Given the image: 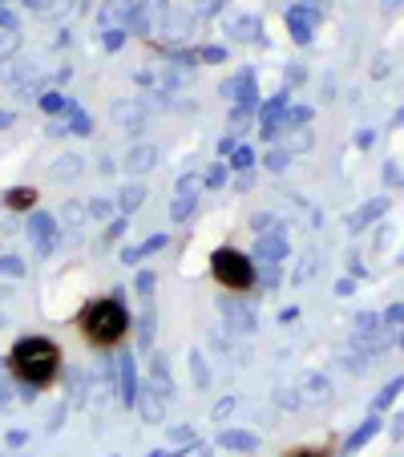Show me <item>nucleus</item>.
<instances>
[{"label": "nucleus", "instance_id": "nucleus-32", "mask_svg": "<svg viewBox=\"0 0 404 457\" xmlns=\"http://www.w3.org/2000/svg\"><path fill=\"white\" fill-rule=\"evenodd\" d=\"M190 376H195L198 388L210 385V369H207V357H202V352H190Z\"/></svg>", "mask_w": 404, "mask_h": 457}, {"label": "nucleus", "instance_id": "nucleus-41", "mask_svg": "<svg viewBox=\"0 0 404 457\" xmlns=\"http://www.w3.org/2000/svg\"><path fill=\"white\" fill-rule=\"evenodd\" d=\"M223 4L226 0H190V13L195 16H214V13H223Z\"/></svg>", "mask_w": 404, "mask_h": 457}, {"label": "nucleus", "instance_id": "nucleus-44", "mask_svg": "<svg viewBox=\"0 0 404 457\" xmlns=\"http://www.w3.org/2000/svg\"><path fill=\"white\" fill-rule=\"evenodd\" d=\"M16 45H21V37H16V33H4V37H0V61H4V57H13V53H16Z\"/></svg>", "mask_w": 404, "mask_h": 457}, {"label": "nucleus", "instance_id": "nucleus-11", "mask_svg": "<svg viewBox=\"0 0 404 457\" xmlns=\"http://www.w3.org/2000/svg\"><path fill=\"white\" fill-rule=\"evenodd\" d=\"M110 117H113V126H122V129H129V134H138V129L146 126V105H142V101L122 98V101H113Z\"/></svg>", "mask_w": 404, "mask_h": 457}, {"label": "nucleus", "instance_id": "nucleus-31", "mask_svg": "<svg viewBox=\"0 0 404 457\" xmlns=\"http://www.w3.org/2000/svg\"><path fill=\"white\" fill-rule=\"evenodd\" d=\"M376 429H380V417H368V421H364V425L348 437V449H360V445L368 441V437H376Z\"/></svg>", "mask_w": 404, "mask_h": 457}, {"label": "nucleus", "instance_id": "nucleus-58", "mask_svg": "<svg viewBox=\"0 0 404 457\" xmlns=\"http://www.w3.org/2000/svg\"><path fill=\"white\" fill-rule=\"evenodd\" d=\"M299 4H316V0H299Z\"/></svg>", "mask_w": 404, "mask_h": 457}, {"label": "nucleus", "instance_id": "nucleus-38", "mask_svg": "<svg viewBox=\"0 0 404 457\" xmlns=\"http://www.w3.org/2000/svg\"><path fill=\"white\" fill-rule=\"evenodd\" d=\"M400 388H404V376H396L392 385H384V388H380V397H376V413H380V409H388L392 400H396V393H400Z\"/></svg>", "mask_w": 404, "mask_h": 457}, {"label": "nucleus", "instance_id": "nucleus-42", "mask_svg": "<svg viewBox=\"0 0 404 457\" xmlns=\"http://www.w3.org/2000/svg\"><path fill=\"white\" fill-rule=\"evenodd\" d=\"M287 162H292V154H287V150H271V154L263 158V166L271 174H279V170H287Z\"/></svg>", "mask_w": 404, "mask_h": 457}, {"label": "nucleus", "instance_id": "nucleus-29", "mask_svg": "<svg viewBox=\"0 0 404 457\" xmlns=\"http://www.w3.org/2000/svg\"><path fill=\"white\" fill-rule=\"evenodd\" d=\"M174 190H178V199H198V190H202V174L186 170L178 178V186H174Z\"/></svg>", "mask_w": 404, "mask_h": 457}, {"label": "nucleus", "instance_id": "nucleus-30", "mask_svg": "<svg viewBox=\"0 0 404 457\" xmlns=\"http://www.w3.org/2000/svg\"><path fill=\"white\" fill-rule=\"evenodd\" d=\"M380 324H384V316H376V312H360L352 328H356V336H376Z\"/></svg>", "mask_w": 404, "mask_h": 457}, {"label": "nucleus", "instance_id": "nucleus-49", "mask_svg": "<svg viewBox=\"0 0 404 457\" xmlns=\"http://www.w3.org/2000/svg\"><path fill=\"white\" fill-rule=\"evenodd\" d=\"M299 81H304V69H299V65H292V69H287V86H299Z\"/></svg>", "mask_w": 404, "mask_h": 457}, {"label": "nucleus", "instance_id": "nucleus-1", "mask_svg": "<svg viewBox=\"0 0 404 457\" xmlns=\"http://www.w3.org/2000/svg\"><path fill=\"white\" fill-rule=\"evenodd\" d=\"M77 332L98 352L122 348L129 340V332H134V316H129L122 291H110V296H98V300L85 303L81 312H77Z\"/></svg>", "mask_w": 404, "mask_h": 457}, {"label": "nucleus", "instance_id": "nucleus-40", "mask_svg": "<svg viewBox=\"0 0 404 457\" xmlns=\"http://www.w3.org/2000/svg\"><path fill=\"white\" fill-rule=\"evenodd\" d=\"M126 37H129L126 29H105V33H101V45H105V53H117V49L126 45Z\"/></svg>", "mask_w": 404, "mask_h": 457}, {"label": "nucleus", "instance_id": "nucleus-48", "mask_svg": "<svg viewBox=\"0 0 404 457\" xmlns=\"http://www.w3.org/2000/svg\"><path fill=\"white\" fill-rule=\"evenodd\" d=\"M69 129H65V122H49V138H65Z\"/></svg>", "mask_w": 404, "mask_h": 457}, {"label": "nucleus", "instance_id": "nucleus-3", "mask_svg": "<svg viewBox=\"0 0 404 457\" xmlns=\"http://www.w3.org/2000/svg\"><path fill=\"white\" fill-rule=\"evenodd\" d=\"M210 275H214V284L238 296V291H251L255 287V259L247 251H238V247H214V255H210Z\"/></svg>", "mask_w": 404, "mask_h": 457}, {"label": "nucleus", "instance_id": "nucleus-47", "mask_svg": "<svg viewBox=\"0 0 404 457\" xmlns=\"http://www.w3.org/2000/svg\"><path fill=\"white\" fill-rule=\"evenodd\" d=\"M283 457H332V453H328V449H307L304 445V449H287Z\"/></svg>", "mask_w": 404, "mask_h": 457}, {"label": "nucleus", "instance_id": "nucleus-21", "mask_svg": "<svg viewBox=\"0 0 404 457\" xmlns=\"http://www.w3.org/2000/svg\"><path fill=\"white\" fill-rule=\"evenodd\" d=\"M142 202H146V186L142 183H126L122 190H117V214H134V211H142Z\"/></svg>", "mask_w": 404, "mask_h": 457}, {"label": "nucleus", "instance_id": "nucleus-2", "mask_svg": "<svg viewBox=\"0 0 404 457\" xmlns=\"http://www.w3.org/2000/svg\"><path fill=\"white\" fill-rule=\"evenodd\" d=\"M8 372H13L16 381L28 388V397H37L41 388H49L61 376V344L49 340V336H21V340L8 348Z\"/></svg>", "mask_w": 404, "mask_h": 457}, {"label": "nucleus", "instance_id": "nucleus-43", "mask_svg": "<svg viewBox=\"0 0 404 457\" xmlns=\"http://www.w3.org/2000/svg\"><path fill=\"white\" fill-rule=\"evenodd\" d=\"M384 328H404V303H392L384 312Z\"/></svg>", "mask_w": 404, "mask_h": 457}, {"label": "nucleus", "instance_id": "nucleus-39", "mask_svg": "<svg viewBox=\"0 0 404 457\" xmlns=\"http://www.w3.org/2000/svg\"><path fill=\"white\" fill-rule=\"evenodd\" d=\"M134 287H138V296H146V300H154V287H158V272H138V279H134Z\"/></svg>", "mask_w": 404, "mask_h": 457}, {"label": "nucleus", "instance_id": "nucleus-36", "mask_svg": "<svg viewBox=\"0 0 404 457\" xmlns=\"http://www.w3.org/2000/svg\"><path fill=\"white\" fill-rule=\"evenodd\" d=\"M89 219L110 223V219H113V202H110V199H89Z\"/></svg>", "mask_w": 404, "mask_h": 457}, {"label": "nucleus", "instance_id": "nucleus-18", "mask_svg": "<svg viewBox=\"0 0 404 457\" xmlns=\"http://www.w3.org/2000/svg\"><path fill=\"white\" fill-rule=\"evenodd\" d=\"M65 129H69L73 138H93V122H89V114H85L73 98H69V105H65Z\"/></svg>", "mask_w": 404, "mask_h": 457}, {"label": "nucleus", "instance_id": "nucleus-9", "mask_svg": "<svg viewBox=\"0 0 404 457\" xmlns=\"http://www.w3.org/2000/svg\"><path fill=\"white\" fill-rule=\"evenodd\" d=\"M158 162H162V150L154 142H134L126 150V158H122V166H126L129 174H150Z\"/></svg>", "mask_w": 404, "mask_h": 457}, {"label": "nucleus", "instance_id": "nucleus-57", "mask_svg": "<svg viewBox=\"0 0 404 457\" xmlns=\"http://www.w3.org/2000/svg\"><path fill=\"white\" fill-rule=\"evenodd\" d=\"M396 4H400V0H384V8H396Z\"/></svg>", "mask_w": 404, "mask_h": 457}, {"label": "nucleus", "instance_id": "nucleus-28", "mask_svg": "<svg viewBox=\"0 0 404 457\" xmlns=\"http://www.w3.org/2000/svg\"><path fill=\"white\" fill-rule=\"evenodd\" d=\"M0 275H4V279H25L28 263L21 255H0Z\"/></svg>", "mask_w": 404, "mask_h": 457}, {"label": "nucleus", "instance_id": "nucleus-60", "mask_svg": "<svg viewBox=\"0 0 404 457\" xmlns=\"http://www.w3.org/2000/svg\"><path fill=\"white\" fill-rule=\"evenodd\" d=\"M400 263H404V255H400Z\"/></svg>", "mask_w": 404, "mask_h": 457}, {"label": "nucleus", "instance_id": "nucleus-51", "mask_svg": "<svg viewBox=\"0 0 404 457\" xmlns=\"http://www.w3.org/2000/svg\"><path fill=\"white\" fill-rule=\"evenodd\" d=\"M384 73H388V61L376 57V61H372V77H384Z\"/></svg>", "mask_w": 404, "mask_h": 457}, {"label": "nucleus", "instance_id": "nucleus-19", "mask_svg": "<svg viewBox=\"0 0 404 457\" xmlns=\"http://www.w3.org/2000/svg\"><path fill=\"white\" fill-rule=\"evenodd\" d=\"M150 385L158 388V393H174V381H170V360H166V352H154L150 357Z\"/></svg>", "mask_w": 404, "mask_h": 457}, {"label": "nucleus", "instance_id": "nucleus-16", "mask_svg": "<svg viewBox=\"0 0 404 457\" xmlns=\"http://www.w3.org/2000/svg\"><path fill=\"white\" fill-rule=\"evenodd\" d=\"M226 33H231L235 41L255 45V41H263V21H259V16H231V21H226Z\"/></svg>", "mask_w": 404, "mask_h": 457}, {"label": "nucleus", "instance_id": "nucleus-24", "mask_svg": "<svg viewBox=\"0 0 404 457\" xmlns=\"http://www.w3.org/2000/svg\"><path fill=\"white\" fill-rule=\"evenodd\" d=\"M138 409L146 413V421H162V393H158L154 385H146L138 393Z\"/></svg>", "mask_w": 404, "mask_h": 457}, {"label": "nucleus", "instance_id": "nucleus-26", "mask_svg": "<svg viewBox=\"0 0 404 457\" xmlns=\"http://www.w3.org/2000/svg\"><path fill=\"white\" fill-rule=\"evenodd\" d=\"M61 214H65V227H81V223H85V219H89V202H77V199H65V211H61Z\"/></svg>", "mask_w": 404, "mask_h": 457}, {"label": "nucleus", "instance_id": "nucleus-55", "mask_svg": "<svg viewBox=\"0 0 404 457\" xmlns=\"http://www.w3.org/2000/svg\"><path fill=\"white\" fill-rule=\"evenodd\" d=\"M4 300H13V287H8V284H0V303H4Z\"/></svg>", "mask_w": 404, "mask_h": 457}, {"label": "nucleus", "instance_id": "nucleus-54", "mask_svg": "<svg viewBox=\"0 0 404 457\" xmlns=\"http://www.w3.org/2000/svg\"><path fill=\"white\" fill-rule=\"evenodd\" d=\"M295 316H299V312H295V308H283V312H279V324H292Z\"/></svg>", "mask_w": 404, "mask_h": 457}, {"label": "nucleus", "instance_id": "nucleus-4", "mask_svg": "<svg viewBox=\"0 0 404 457\" xmlns=\"http://www.w3.org/2000/svg\"><path fill=\"white\" fill-rule=\"evenodd\" d=\"M28 239L37 247V255H53L57 251V239H61V231H57V219L49 211H33L28 214Z\"/></svg>", "mask_w": 404, "mask_h": 457}, {"label": "nucleus", "instance_id": "nucleus-23", "mask_svg": "<svg viewBox=\"0 0 404 457\" xmlns=\"http://www.w3.org/2000/svg\"><path fill=\"white\" fill-rule=\"evenodd\" d=\"M384 211H388V199H372V202H364L360 211H356V214L348 219V223H352V231H364L368 223H376V219H380Z\"/></svg>", "mask_w": 404, "mask_h": 457}, {"label": "nucleus", "instance_id": "nucleus-15", "mask_svg": "<svg viewBox=\"0 0 404 457\" xmlns=\"http://www.w3.org/2000/svg\"><path fill=\"white\" fill-rule=\"evenodd\" d=\"M81 174H85L81 154H61V158H53V166H49V178H53V183H77Z\"/></svg>", "mask_w": 404, "mask_h": 457}, {"label": "nucleus", "instance_id": "nucleus-37", "mask_svg": "<svg viewBox=\"0 0 404 457\" xmlns=\"http://www.w3.org/2000/svg\"><path fill=\"white\" fill-rule=\"evenodd\" d=\"M198 61H202V65H223L226 49L223 45H202V49H198Z\"/></svg>", "mask_w": 404, "mask_h": 457}, {"label": "nucleus", "instance_id": "nucleus-5", "mask_svg": "<svg viewBox=\"0 0 404 457\" xmlns=\"http://www.w3.org/2000/svg\"><path fill=\"white\" fill-rule=\"evenodd\" d=\"M316 21H320V8H316V4H292V8H287V29H292V37L299 45H311Z\"/></svg>", "mask_w": 404, "mask_h": 457}, {"label": "nucleus", "instance_id": "nucleus-20", "mask_svg": "<svg viewBox=\"0 0 404 457\" xmlns=\"http://www.w3.org/2000/svg\"><path fill=\"white\" fill-rule=\"evenodd\" d=\"M219 445L223 449H238V453H251V449H259V437L247 433V429H223L219 433Z\"/></svg>", "mask_w": 404, "mask_h": 457}, {"label": "nucleus", "instance_id": "nucleus-52", "mask_svg": "<svg viewBox=\"0 0 404 457\" xmlns=\"http://www.w3.org/2000/svg\"><path fill=\"white\" fill-rule=\"evenodd\" d=\"M231 405H235L231 397H226V400H219V405H214V417H226V413H231Z\"/></svg>", "mask_w": 404, "mask_h": 457}, {"label": "nucleus", "instance_id": "nucleus-27", "mask_svg": "<svg viewBox=\"0 0 404 457\" xmlns=\"http://www.w3.org/2000/svg\"><path fill=\"white\" fill-rule=\"evenodd\" d=\"M226 166H231V170H238V174H251L255 170V150H251V146H238L235 154L226 158Z\"/></svg>", "mask_w": 404, "mask_h": 457}, {"label": "nucleus", "instance_id": "nucleus-8", "mask_svg": "<svg viewBox=\"0 0 404 457\" xmlns=\"http://www.w3.org/2000/svg\"><path fill=\"white\" fill-rule=\"evenodd\" d=\"M255 263H283L287 259V235H283V227L267 231V235H259L255 239Z\"/></svg>", "mask_w": 404, "mask_h": 457}, {"label": "nucleus", "instance_id": "nucleus-6", "mask_svg": "<svg viewBox=\"0 0 404 457\" xmlns=\"http://www.w3.org/2000/svg\"><path fill=\"white\" fill-rule=\"evenodd\" d=\"M142 8H146V0H105V8L98 13V25H105V29H126Z\"/></svg>", "mask_w": 404, "mask_h": 457}, {"label": "nucleus", "instance_id": "nucleus-12", "mask_svg": "<svg viewBox=\"0 0 404 457\" xmlns=\"http://www.w3.org/2000/svg\"><path fill=\"white\" fill-rule=\"evenodd\" d=\"M0 199H4V207H8V211H16V214H33V211H37V199H41V190H37V186H8V190H4Z\"/></svg>", "mask_w": 404, "mask_h": 457}, {"label": "nucleus", "instance_id": "nucleus-34", "mask_svg": "<svg viewBox=\"0 0 404 457\" xmlns=\"http://www.w3.org/2000/svg\"><path fill=\"white\" fill-rule=\"evenodd\" d=\"M226 174H231V166H226V162H214L207 170V178H202V186H207V190H219V186H226Z\"/></svg>", "mask_w": 404, "mask_h": 457}, {"label": "nucleus", "instance_id": "nucleus-45", "mask_svg": "<svg viewBox=\"0 0 404 457\" xmlns=\"http://www.w3.org/2000/svg\"><path fill=\"white\" fill-rule=\"evenodd\" d=\"M0 29H4V33H16V29H21L16 13H13V8H4V4H0Z\"/></svg>", "mask_w": 404, "mask_h": 457}, {"label": "nucleus", "instance_id": "nucleus-25", "mask_svg": "<svg viewBox=\"0 0 404 457\" xmlns=\"http://www.w3.org/2000/svg\"><path fill=\"white\" fill-rule=\"evenodd\" d=\"M37 105H41L49 117H65V105H69V98H65V93H57V89H45L41 98H37Z\"/></svg>", "mask_w": 404, "mask_h": 457}, {"label": "nucleus", "instance_id": "nucleus-46", "mask_svg": "<svg viewBox=\"0 0 404 457\" xmlns=\"http://www.w3.org/2000/svg\"><path fill=\"white\" fill-rule=\"evenodd\" d=\"M235 150H238V138H235V134H226V138H219V154H223V158H231Z\"/></svg>", "mask_w": 404, "mask_h": 457}, {"label": "nucleus", "instance_id": "nucleus-7", "mask_svg": "<svg viewBox=\"0 0 404 457\" xmlns=\"http://www.w3.org/2000/svg\"><path fill=\"white\" fill-rule=\"evenodd\" d=\"M219 312H223V320H226V328H235V332H255V308L251 303H243L238 296H223L219 300Z\"/></svg>", "mask_w": 404, "mask_h": 457}, {"label": "nucleus", "instance_id": "nucleus-13", "mask_svg": "<svg viewBox=\"0 0 404 457\" xmlns=\"http://www.w3.org/2000/svg\"><path fill=\"white\" fill-rule=\"evenodd\" d=\"M166 247H170V235H166V231H158V235H150L146 243L126 247V251H122V263H126V267H134V263H142V259L158 255V251H166Z\"/></svg>", "mask_w": 404, "mask_h": 457}, {"label": "nucleus", "instance_id": "nucleus-59", "mask_svg": "<svg viewBox=\"0 0 404 457\" xmlns=\"http://www.w3.org/2000/svg\"><path fill=\"white\" fill-rule=\"evenodd\" d=\"M0 328H4V316H0Z\"/></svg>", "mask_w": 404, "mask_h": 457}, {"label": "nucleus", "instance_id": "nucleus-17", "mask_svg": "<svg viewBox=\"0 0 404 457\" xmlns=\"http://www.w3.org/2000/svg\"><path fill=\"white\" fill-rule=\"evenodd\" d=\"M162 37H174V41H182V37H190V29H195V13H170V8H162Z\"/></svg>", "mask_w": 404, "mask_h": 457}, {"label": "nucleus", "instance_id": "nucleus-14", "mask_svg": "<svg viewBox=\"0 0 404 457\" xmlns=\"http://www.w3.org/2000/svg\"><path fill=\"white\" fill-rule=\"evenodd\" d=\"M226 101H243V98H255V69H238L235 77H226L223 86H219Z\"/></svg>", "mask_w": 404, "mask_h": 457}, {"label": "nucleus", "instance_id": "nucleus-56", "mask_svg": "<svg viewBox=\"0 0 404 457\" xmlns=\"http://www.w3.org/2000/svg\"><path fill=\"white\" fill-rule=\"evenodd\" d=\"M8 126H13V117H8L4 110H0V129H8Z\"/></svg>", "mask_w": 404, "mask_h": 457}, {"label": "nucleus", "instance_id": "nucleus-53", "mask_svg": "<svg viewBox=\"0 0 404 457\" xmlns=\"http://www.w3.org/2000/svg\"><path fill=\"white\" fill-rule=\"evenodd\" d=\"M98 170H101V174H113L117 166H113V158H98Z\"/></svg>", "mask_w": 404, "mask_h": 457}, {"label": "nucleus", "instance_id": "nucleus-10", "mask_svg": "<svg viewBox=\"0 0 404 457\" xmlns=\"http://www.w3.org/2000/svg\"><path fill=\"white\" fill-rule=\"evenodd\" d=\"M117 388H122V405H126V409H134V405H138V393H142V385H138V360H134V357H117Z\"/></svg>", "mask_w": 404, "mask_h": 457}, {"label": "nucleus", "instance_id": "nucleus-35", "mask_svg": "<svg viewBox=\"0 0 404 457\" xmlns=\"http://www.w3.org/2000/svg\"><path fill=\"white\" fill-rule=\"evenodd\" d=\"M195 207H198V199H174L170 202V219H174V223H186V219L195 214Z\"/></svg>", "mask_w": 404, "mask_h": 457}, {"label": "nucleus", "instance_id": "nucleus-50", "mask_svg": "<svg viewBox=\"0 0 404 457\" xmlns=\"http://www.w3.org/2000/svg\"><path fill=\"white\" fill-rule=\"evenodd\" d=\"M352 291H356V284H352V279H340V284H335V296H352Z\"/></svg>", "mask_w": 404, "mask_h": 457}, {"label": "nucleus", "instance_id": "nucleus-22", "mask_svg": "<svg viewBox=\"0 0 404 457\" xmlns=\"http://www.w3.org/2000/svg\"><path fill=\"white\" fill-rule=\"evenodd\" d=\"M134 328H138V348H150V344H154V328H158V308H154V300H146L142 320L134 324Z\"/></svg>", "mask_w": 404, "mask_h": 457}, {"label": "nucleus", "instance_id": "nucleus-33", "mask_svg": "<svg viewBox=\"0 0 404 457\" xmlns=\"http://www.w3.org/2000/svg\"><path fill=\"white\" fill-rule=\"evenodd\" d=\"M126 227H129V219H126V214H113L110 223H105V235H101V243H117V239L126 235Z\"/></svg>", "mask_w": 404, "mask_h": 457}]
</instances>
